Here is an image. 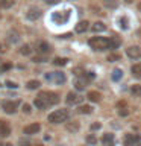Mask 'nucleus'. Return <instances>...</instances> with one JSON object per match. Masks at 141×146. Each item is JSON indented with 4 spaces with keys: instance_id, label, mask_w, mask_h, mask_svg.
<instances>
[{
    "instance_id": "obj_1",
    "label": "nucleus",
    "mask_w": 141,
    "mask_h": 146,
    "mask_svg": "<svg viewBox=\"0 0 141 146\" xmlns=\"http://www.w3.org/2000/svg\"><path fill=\"white\" fill-rule=\"evenodd\" d=\"M88 44L93 50H96V52L112 49L111 47V38H106V36H93V38L88 41Z\"/></svg>"
},
{
    "instance_id": "obj_2",
    "label": "nucleus",
    "mask_w": 141,
    "mask_h": 146,
    "mask_svg": "<svg viewBox=\"0 0 141 146\" xmlns=\"http://www.w3.org/2000/svg\"><path fill=\"white\" fill-rule=\"evenodd\" d=\"M38 99H41L45 104V107H50V105H55L59 102V96L53 91H41L38 94Z\"/></svg>"
},
{
    "instance_id": "obj_3",
    "label": "nucleus",
    "mask_w": 141,
    "mask_h": 146,
    "mask_svg": "<svg viewBox=\"0 0 141 146\" xmlns=\"http://www.w3.org/2000/svg\"><path fill=\"white\" fill-rule=\"evenodd\" d=\"M68 119V111L67 110H56V111L49 114V122L50 123H62Z\"/></svg>"
},
{
    "instance_id": "obj_4",
    "label": "nucleus",
    "mask_w": 141,
    "mask_h": 146,
    "mask_svg": "<svg viewBox=\"0 0 141 146\" xmlns=\"http://www.w3.org/2000/svg\"><path fill=\"white\" fill-rule=\"evenodd\" d=\"M70 18V12L68 11H55L52 14V21L55 25H65Z\"/></svg>"
},
{
    "instance_id": "obj_5",
    "label": "nucleus",
    "mask_w": 141,
    "mask_h": 146,
    "mask_svg": "<svg viewBox=\"0 0 141 146\" xmlns=\"http://www.w3.org/2000/svg\"><path fill=\"white\" fill-rule=\"evenodd\" d=\"M45 79H47L49 82H53V84H58L61 85L65 82V75H64L62 72H50L45 75Z\"/></svg>"
},
{
    "instance_id": "obj_6",
    "label": "nucleus",
    "mask_w": 141,
    "mask_h": 146,
    "mask_svg": "<svg viewBox=\"0 0 141 146\" xmlns=\"http://www.w3.org/2000/svg\"><path fill=\"white\" fill-rule=\"evenodd\" d=\"M123 143H125V146H138L141 145V137L135 134H126L123 139Z\"/></svg>"
},
{
    "instance_id": "obj_7",
    "label": "nucleus",
    "mask_w": 141,
    "mask_h": 146,
    "mask_svg": "<svg viewBox=\"0 0 141 146\" xmlns=\"http://www.w3.org/2000/svg\"><path fill=\"white\" fill-rule=\"evenodd\" d=\"M126 55L132 59H136L141 56V47H138V46H130V47L126 49Z\"/></svg>"
},
{
    "instance_id": "obj_8",
    "label": "nucleus",
    "mask_w": 141,
    "mask_h": 146,
    "mask_svg": "<svg viewBox=\"0 0 141 146\" xmlns=\"http://www.w3.org/2000/svg\"><path fill=\"white\" fill-rule=\"evenodd\" d=\"M17 107H18V100H6V102H3V110H5L8 114L15 113Z\"/></svg>"
},
{
    "instance_id": "obj_9",
    "label": "nucleus",
    "mask_w": 141,
    "mask_h": 146,
    "mask_svg": "<svg viewBox=\"0 0 141 146\" xmlns=\"http://www.w3.org/2000/svg\"><path fill=\"white\" fill-rule=\"evenodd\" d=\"M65 100H67L68 105H76V104H79L80 100H82V96L77 94V93H73V91H71V93L67 94V99H65Z\"/></svg>"
},
{
    "instance_id": "obj_10",
    "label": "nucleus",
    "mask_w": 141,
    "mask_h": 146,
    "mask_svg": "<svg viewBox=\"0 0 141 146\" xmlns=\"http://www.w3.org/2000/svg\"><path fill=\"white\" fill-rule=\"evenodd\" d=\"M11 134V126H9L8 122L0 120V137H8Z\"/></svg>"
},
{
    "instance_id": "obj_11",
    "label": "nucleus",
    "mask_w": 141,
    "mask_h": 146,
    "mask_svg": "<svg viewBox=\"0 0 141 146\" xmlns=\"http://www.w3.org/2000/svg\"><path fill=\"white\" fill-rule=\"evenodd\" d=\"M26 17H27V20H32V21L36 20V18L41 17V9H38V8H30L29 11H27Z\"/></svg>"
},
{
    "instance_id": "obj_12",
    "label": "nucleus",
    "mask_w": 141,
    "mask_h": 146,
    "mask_svg": "<svg viewBox=\"0 0 141 146\" xmlns=\"http://www.w3.org/2000/svg\"><path fill=\"white\" fill-rule=\"evenodd\" d=\"M41 129V126H40V123H32V125H27L24 128V134L27 135H32V134H36Z\"/></svg>"
},
{
    "instance_id": "obj_13",
    "label": "nucleus",
    "mask_w": 141,
    "mask_h": 146,
    "mask_svg": "<svg viewBox=\"0 0 141 146\" xmlns=\"http://www.w3.org/2000/svg\"><path fill=\"white\" fill-rule=\"evenodd\" d=\"M102 145L103 146H114V135L111 132H106V134L102 135Z\"/></svg>"
},
{
    "instance_id": "obj_14",
    "label": "nucleus",
    "mask_w": 141,
    "mask_h": 146,
    "mask_svg": "<svg viewBox=\"0 0 141 146\" xmlns=\"http://www.w3.org/2000/svg\"><path fill=\"white\" fill-rule=\"evenodd\" d=\"M36 52H38V53H49L50 52L49 43H45V41H40V43L36 44Z\"/></svg>"
},
{
    "instance_id": "obj_15",
    "label": "nucleus",
    "mask_w": 141,
    "mask_h": 146,
    "mask_svg": "<svg viewBox=\"0 0 141 146\" xmlns=\"http://www.w3.org/2000/svg\"><path fill=\"white\" fill-rule=\"evenodd\" d=\"M86 84H88V79H86L85 76H80L79 79H76L74 81V87H76V90H84L85 87H86Z\"/></svg>"
},
{
    "instance_id": "obj_16",
    "label": "nucleus",
    "mask_w": 141,
    "mask_h": 146,
    "mask_svg": "<svg viewBox=\"0 0 141 146\" xmlns=\"http://www.w3.org/2000/svg\"><path fill=\"white\" fill-rule=\"evenodd\" d=\"M88 27H90V23L84 20V21H79L76 25V32H79V34H82V32H85V31H88Z\"/></svg>"
},
{
    "instance_id": "obj_17",
    "label": "nucleus",
    "mask_w": 141,
    "mask_h": 146,
    "mask_svg": "<svg viewBox=\"0 0 141 146\" xmlns=\"http://www.w3.org/2000/svg\"><path fill=\"white\" fill-rule=\"evenodd\" d=\"M91 29H93V32H103V31H106V26H105L102 21H97L91 26Z\"/></svg>"
},
{
    "instance_id": "obj_18",
    "label": "nucleus",
    "mask_w": 141,
    "mask_h": 146,
    "mask_svg": "<svg viewBox=\"0 0 141 146\" xmlns=\"http://www.w3.org/2000/svg\"><path fill=\"white\" fill-rule=\"evenodd\" d=\"M18 40H20V36H18V34H17V32L15 31H9V34H8V41H9V43H17V41Z\"/></svg>"
},
{
    "instance_id": "obj_19",
    "label": "nucleus",
    "mask_w": 141,
    "mask_h": 146,
    "mask_svg": "<svg viewBox=\"0 0 141 146\" xmlns=\"http://www.w3.org/2000/svg\"><path fill=\"white\" fill-rule=\"evenodd\" d=\"M132 75H134L135 78H138V79H141V64L132 66Z\"/></svg>"
},
{
    "instance_id": "obj_20",
    "label": "nucleus",
    "mask_w": 141,
    "mask_h": 146,
    "mask_svg": "<svg viewBox=\"0 0 141 146\" xmlns=\"http://www.w3.org/2000/svg\"><path fill=\"white\" fill-rule=\"evenodd\" d=\"M88 99L91 100V102H99V100H100V93H99V91H90V93H88Z\"/></svg>"
},
{
    "instance_id": "obj_21",
    "label": "nucleus",
    "mask_w": 141,
    "mask_h": 146,
    "mask_svg": "<svg viewBox=\"0 0 141 146\" xmlns=\"http://www.w3.org/2000/svg\"><path fill=\"white\" fill-rule=\"evenodd\" d=\"M123 78V72L120 68H115V70L112 72V81H120Z\"/></svg>"
},
{
    "instance_id": "obj_22",
    "label": "nucleus",
    "mask_w": 141,
    "mask_h": 146,
    "mask_svg": "<svg viewBox=\"0 0 141 146\" xmlns=\"http://www.w3.org/2000/svg\"><path fill=\"white\" fill-rule=\"evenodd\" d=\"M80 114H90L91 111H93V108L90 107V105H82V107H79V110H77Z\"/></svg>"
},
{
    "instance_id": "obj_23",
    "label": "nucleus",
    "mask_w": 141,
    "mask_h": 146,
    "mask_svg": "<svg viewBox=\"0 0 141 146\" xmlns=\"http://www.w3.org/2000/svg\"><path fill=\"white\" fill-rule=\"evenodd\" d=\"M40 81H29L27 82V88L29 90H36V88H40Z\"/></svg>"
},
{
    "instance_id": "obj_24",
    "label": "nucleus",
    "mask_w": 141,
    "mask_h": 146,
    "mask_svg": "<svg viewBox=\"0 0 141 146\" xmlns=\"http://www.w3.org/2000/svg\"><path fill=\"white\" fill-rule=\"evenodd\" d=\"M15 3V0H0V6L2 8H11Z\"/></svg>"
},
{
    "instance_id": "obj_25",
    "label": "nucleus",
    "mask_w": 141,
    "mask_h": 146,
    "mask_svg": "<svg viewBox=\"0 0 141 146\" xmlns=\"http://www.w3.org/2000/svg\"><path fill=\"white\" fill-rule=\"evenodd\" d=\"M120 44H121V40L118 38V36H114V38H111V47H112V49H117Z\"/></svg>"
},
{
    "instance_id": "obj_26",
    "label": "nucleus",
    "mask_w": 141,
    "mask_h": 146,
    "mask_svg": "<svg viewBox=\"0 0 141 146\" xmlns=\"http://www.w3.org/2000/svg\"><path fill=\"white\" fill-rule=\"evenodd\" d=\"M67 62H68L67 58H55V61H53L55 66H65Z\"/></svg>"
},
{
    "instance_id": "obj_27",
    "label": "nucleus",
    "mask_w": 141,
    "mask_h": 146,
    "mask_svg": "<svg viewBox=\"0 0 141 146\" xmlns=\"http://www.w3.org/2000/svg\"><path fill=\"white\" fill-rule=\"evenodd\" d=\"M118 59H120V55L118 53H111V55H108V61L109 62H115V61H118Z\"/></svg>"
},
{
    "instance_id": "obj_28",
    "label": "nucleus",
    "mask_w": 141,
    "mask_h": 146,
    "mask_svg": "<svg viewBox=\"0 0 141 146\" xmlns=\"http://www.w3.org/2000/svg\"><path fill=\"white\" fill-rule=\"evenodd\" d=\"M132 94H135V96H141V85H132Z\"/></svg>"
},
{
    "instance_id": "obj_29",
    "label": "nucleus",
    "mask_w": 141,
    "mask_h": 146,
    "mask_svg": "<svg viewBox=\"0 0 141 146\" xmlns=\"http://www.w3.org/2000/svg\"><path fill=\"white\" fill-rule=\"evenodd\" d=\"M120 26H121V29H127V27H129V21H127L126 17L120 18Z\"/></svg>"
},
{
    "instance_id": "obj_30",
    "label": "nucleus",
    "mask_w": 141,
    "mask_h": 146,
    "mask_svg": "<svg viewBox=\"0 0 141 146\" xmlns=\"http://www.w3.org/2000/svg\"><path fill=\"white\" fill-rule=\"evenodd\" d=\"M20 52H21L23 55H30L32 49H30V46H29V44H24V46L21 47V50H20Z\"/></svg>"
},
{
    "instance_id": "obj_31",
    "label": "nucleus",
    "mask_w": 141,
    "mask_h": 146,
    "mask_svg": "<svg viewBox=\"0 0 141 146\" xmlns=\"http://www.w3.org/2000/svg\"><path fill=\"white\" fill-rule=\"evenodd\" d=\"M35 107H36V108H40V110H44V108H47V107H45V104H44L41 99H38V98L35 99Z\"/></svg>"
},
{
    "instance_id": "obj_32",
    "label": "nucleus",
    "mask_w": 141,
    "mask_h": 146,
    "mask_svg": "<svg viewBox=\"0 0 141 146\" xmlns=\"http://www.w3.org/2000/svg\"><path fill=\"white\" fill-rule=\"evenodd\" d=\"M67 129L68 131H73V132H74V131H77V129H79V123H68V125H67Z\"/></svg>"
},
{
    "instance_id": "obj_33",
    "label": "nucleus",
    "mask_w": 141,
    "mask_h": 146,
    "mask_svg": "<svg viewBox=\"0 0 141 146\" xmlns=\"http://www.w3.org/2000/svg\"><path fill=\"white\" fill-rule=\"evenodd\" d=\"M86 141H88V143H91V145H94L96 141H97V139H96V137H94L93 134H91V135H88V137H86Z\"/></svg>"
},
{
    "instance_id": "obj_34",
    "label": "nucleus",
    "mask_w": 141,
    "mask_h": 146,
    "mask_svg": "<svg viewBox=\"0 0 141 146\" xmlns=\"http://www.w3.org/2000/svg\"><path fill=\"white\" fill-rule=\"evenodd\" d=\"M6 85L9 87V88H17V84H15V82H11V81H8Z\"/></svg>"
},
{
    "instance_id": "obj_35",
    "label": "nucleus",
    "mask_w": 141,
    "mask_h": 146,
    "mask_svg": "<svg viewBox=\"0 0 141 146\" xmlns=\"http://www.w3.org/2000/svg\"><path fill=\"white\" fill-rule=\"evenodd\" d=\"M45 3H49V5H56V3H59L61 0H44Z\"/></svg>"
},
{
    "instance_id": "obj_36",
    "label": "nucleus",
    "mask_w": 141,
    "mask_h": 146,
    "mask_svg": "<svg viewBox=\"0 0 141 146\" xmlns=\"http://www.w3.org/2000/svg\"><path fill=\"white\" fill-rule=\"evenodd\" d=\"M23 111H24V113H30V107H29V105H23Z\"/></svg>"
},
{
    "instance_id": "obj_37",
    "label": "nucleus",
    "mask_w": 141,
    "mask_h": 146,
    "mask_svg": "<svg viewBox=\"0 0 141 146\" xmlns=\"http://www.w3.org/2000/svg\"><path fill=\"white\" fill-rule=\"evenodd\" d=\"M99 128H100V123H93V125H91V129H93V131L99 129Z\"/></svg>"
},
{
    "instance_id": "obj_38",
    "label": "nucleus",
    "mask_w": 141,
    "mask_h": 146,
    "mask_svg": "<svg viewBox=\"0 0 141 146\" xmlns=\"http://www.w3.org/2000/svg\"><path fill=\"white\" fill-rule=\"evenodd\" d=\"M126 114H127V110H126V108H123L121 111H120V116H126Z\"/></svg>"
},
{
    "instance_id": "obj_39",
    "label": "nucleus",
    "mask_w": 141,
    "mask_h": 146,
    "mask_svg": "<svg viewBox=\"0 0 141 146\" xmlns=\"http://www.w3.org/2000/svg\"><path fill=\"white\" fill-rule=\"evenodd\" d=\"M125 2H126V3H132L134 0H125Z\"/></svg>"
},
{
    "instance_id": "obj_40",
    "label": "nucleus",
    "mask_w": 141,
    "mask_h": 146,
    "mask_svg": "<svg viewBox=\"0 0 141 146\" xmlns=\"http://www.w3.org/2000/svg\"><path fill=\"white\" fill-rule=\"evenodd\" d=\"M138 11L141 12V2H140V5H138Z\"/></svg>"
},
{
    "instance_id": "obj_41",
    "label": "nucleus",
    "mask_w": 141,
    "mask_h": 146,
    "mask_svg": "<svg viewBox=\"0 0 141 146\" xmlns=\"http://www.w3.org/2000/svg\"><path fill=\"white\" fill-rule=\"evenodd\" d=\"M5 146H12V145H5Z\"/></svg>"
},
{
    "instance_id": "obj_42",
    "label": "nucleus",
    "mask_w": 141,
    "mask_h": 146,
    "mask_svg": "<svg viewBox=\"0 0 141 146\" xmlns=\"http://www.w3.org/2000/svg\"><path fill=\"white\" fill-rule=\"evenodd\" d=\"M106 2H112V0H106Z\"/></svg>"
},
{
    "instance_id": "obj_43",
    "label": "nucleus",
    "mask_w": 141,
    "mask_h": 146,
    "mask_svg": "<svg viewBox=\"0 0 141 146\" xmlns=\"http://www.w3.org/2000/svg\"><path fill=\"white\" fill-rule=\"evenodd\" d=\"M24 146H29V145H27V143H26V145H24Z\"/></svg>"
},
{
    "instance_id": "obj_44",
    "label": "nucleus",
    "mask_w": 141,
    "mask_h": 146,
    "mask_svg": "<svg viewBox=\"0 0 141 146\" xmlns=\"http://www.w3.org/2000/svg\"><path fill=\"white\" fill-rule=\"evenodd\" d=\"M0 72H2V68H0Z\"/></svg>"
}]
</instances>
